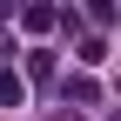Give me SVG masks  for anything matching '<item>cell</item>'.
Masks as SVG:
<instances>
[{
	"instance_id": "277c9868",
	"label": "cell",
	"mask_w": 121,
	"mask_h": 121,
	"mask_svg": "<svg viewBox=\"0 0 121 121\" xmlns=\"http://www.w3.org/2000/svg\"><path fill=\"white\" fill-rule=\"evenodd\" d=\"M54 20H60L54 7H27V13H20V27H34V34H40V27H54Z\"/></svg>"
},
{
	"instance_id": "6da1fadb",
	"label": "cell",
	"mask_w": 121,
	"mask_h": 121,
	"mask_svg": "<svg viewBox=\"0 0 121 121\" xmlns=\"http://www.w3.org/2000/svg\"><path fill=\"white\" fill-rule=\"evenodd\" d=\"M67 101H74V108H94V101H101V87L87 81V74H74V81H67Z\"/></svg>"
},
{
	"instance_id": "3957f363",
	"label": "cell",
	"mask_w": 121,
	"mask_h": 121,
	"mask_svg": "<svg viewBox=\"0 0 121 121\" xmlns=\"http://www.w3.org/2000/svg\"><path fill=\"white\" fill-rule=\"evenodd\" d=\"M74 60H81V67H101V60H108V40H101V34L81 40V54H74Z\"/></svg>"
},
{
	"instance_id": "7a4b0ae2",
	"label": "cell",
	"mask_w": 121,
	"mask_h": 121,
	"mask_svg": "<svg viewBox=\"0 0 121 121\" xmlns=\"http://www.w3.org/2000/svg\"><path fill=\"white\" fill-rule=\"evenodd\" d=\"M0 101H7V108L27 101V81H20V74H0Z\"/></svg>"
}]
</instances>
